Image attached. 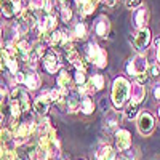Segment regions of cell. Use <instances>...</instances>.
<instances>
[{"label": "cell", "instance_id": "1", "mask_svg": "<svg viewBox=\"0 0 160 160\" xmlns=\"http://www.w3.org/2000/svg\"><path fill=\"white\" fill-rule=\"evenodd\" d=\"M130 98V83L125 77H117L112 85V104L115 109H122Z\"/></svg>", "mask_w": 160, "mask_h": 160}, {"label": "cell", "instance_id": "2", "mask_svg": "<svg viewBox=\"0 0 160 160\" xmlns=\"http://www.w3.org/2000/svg\"><path fill=\"white\" fill-rule=\"evenodd\" d=\"M87 59L91 61L96 68L102 69L108 64V53H106L96 42H90L87 47Z\"/></svg>", "mask_w": 160, "mask_h": 160}, {"label": "cell", "instance_id": "3", "mask_svg": "<svg viewBox=\"0 0 160 160\" xmlns=\"http://www.w3.org/2000/svg\"><path fill=\"white\" fill-rule=\"evenodd\" d=\"M148 64H149V61L146 59V56L141 55V53H138V55H135L133 58L128 59V62L125 66L127 74H130L133 77H136L138 74H144L146 69H148Z\"/></svg>", "mask_w": 160, "mask_h": 160}, {"label": "cell", "instance_id": "4", "mask_svg": "<svg viewBox=\"0 0 160 160\" xmlns=\"http://www.w3.org/2000/svg\"><path fill=\"white\" fill-rule=\"evenodd\" d=\"M35 127H37V125H35V122H32V120H26V122L19 123L16 133L13 135V141H15V144L19 146V144H22V142L28 141V138L35 131Z\"/></svg>", "mask_w": 160, "mask_h": 160}, {"label": "cell", "instance_id": "5", "mask_svg": "<svg viewBox=\"0 0 160 160\" xmlns=\"http://www.w3.org/2000/svg\"><path fill=\"white\" fill-rule=\"evenodd\" d=\"M151 38H152V35H151V31L148 28L139 29L136 32V35L133 37V45H135V50L142 55V53L148 50V47L151 43Z\"/></svg>", "mask_w": 160, "mask_h": 160}, {"label": "cell", "instance_id": "6", "mask_svg": "<svg viewBox=\"0 0 160 160\" xmlns=\"http://www.w3.org/2000/svg\"><path fill=\"white\" fill-rule=\"evenodd\" d=\"M43 68L48 74H55L59 66H61V61H59V55L55 51V50H47V53L43 55Z\"/></svg>", "mask_w": 160, "mask_h": 160}, {"label": "cell", "instance_id": "7", "mask_svg": "<svg viewBox=\"0 0 160 160\" xmlns=\"http://www.w3.org/2000/svg\"><path fill=\"white\" fill-rule=\"evenodd\" d=\"M154 125H155V118L151 112L148 111H142L138 117V130L141 135H149V133L154 130Z\"/></svg>", "mask_w": 160, "mask_h": 160}, {"label": "cell", "instance_id": "8", "mask_svg": "<svg viewBox=\"0 0 160 160\" xmlns=\"http://www.w3.org/2000/svg\"><path fill=\"white\" fill-rule=\"evenodd\" d=\"M115 148L122 152H125L131 148V133L128 130L122 128V130L115 131Z\"/></svg>", "mask_w": 160, "mask_h": 160}, {"label": "cell", "instance_id": "9", "mask_svg": "<svg viewBox=\"0 0 160 160\" xmlns=\"http://www.w3.org/2000/svg\"><path fill=\"white\" fill-rule=\"evenodd\" d=\"M37 26H38L40 35H47V34H50V32H53V31H56L58 19H56V16L53 15V13H47V16L40 21V22H37Z\"/></svg>", "mask_w": 160, "mask_h": 160}, {"label": "cell", "instance_id": "10", "mask_svg": "<svg viewBox=\"0 0 160 160\" xmlns=\"http://www.w3.org/2000/svg\"><path fill=\"white\" fill-rule=\"evenodd\" d=\"M149 10L146 5H141L139 8L135 10V13H133V22H135V26L139 29H144L148 28V21H149Z\"/></svg>", "mask_w": 160, "mask_h": 160}, {"label": "cell", "instance_id": "11", "mask_svg": "<svg viewBox=\"0 0 160 160\" xmlns=\"http://www.w3.org/2000/svg\"><path fill=\"white\" fill-rule=\"evenodd\" d=\"M19 21H21V26L24 29H32L37 26V16H35V11L32 8H24L22 13L19 15Z\"/></svg>", "mask_w": 160, "mask_h": 160}, {"label": "cell", "instance_id": "12", "mask_svg": "<svg viewBox=\"0 0 160 160\" xmlns=\"http://www.w3.org/2000/svg\"><path fill=\"white\" fill-rule=\"evenodd\" d=\"M95 34L98 35V37H108V34L111 32V21H109V18L108 16H104V15H101L98 19H96V22H95Z\"/></svg>", "mask_w": 160, "mask_h": 160}, {"label": "cell", "instance_id": "13", "mask_svg": "<svg viewBox=\"0 0 160 160\" xmlns=\"http://www.w3.org/2000/svg\"><path fill=\"white\" fill-rule=\"evenodd\" d=\"M50 104H51V99L48 96V93H43V95H40L35 102H34V108H35V112L38 115H45L50 109Z\"/></svg>", "mask_w": 160, "mask_h": 160}, {"label": "cell", "instance_id": "14", "mask_svg": "<svg viewBox=\"0 0 160 160\" xmlns=\"http://www.w3.org/2000/svg\"><path fill=\"white\" fill-rule=\"evenodd\" d=\"M68 61L74 66V68H77V71H85L87 69V61L77 50H72V51L68 53Z\"/></svg>", "mask_w": 160, "mask_h": 160}, {"label": "cell", "instance_id": "15", "mask_svg": "<svg viewBox=\"0 0 160 160\" xmlns=\"http://www.w3.org/2000/svg\"><path fill=\"white\" fill-rule=\"evenodd\" d=\"M130 98H131V102L135 104H139L146 99V88L139 83L130 87Z\"/></svg>", "mask_w": 160, "mask_h": 160}, {"label": "cell", "instance_id": "16", "mask_svg": "<svg viewBox=\"0 0 160 160\" xmlns=\"http://www.w3.org/2000/svg\"><path fill=\"white\" fill-rule=\"evenodd\" d=\"M24 85L29 90H37L40 87V77H38V74H35L34 69L24 74Z\"/></svg>", "mask_w": 160, "mask_h": 160}, {"label": "cell", "instance_id": "17", "mask_svg": "<svg viewBox=\"0 0 160 160\" xmlns=\"http://www.w3.org/2000/svg\"><path fill=\"white\" fill-rule=\"evenodd\" d=\"M0 13L7 19H11L16 15L15 13V0H0Z\"/></svg>", "mask_w": 160, "mask_h": 160}, {"label": "cell", "instance_id": "18", "mask_svg": "<svg viewBox=\"0 0 160 160\" xmlns=\"http://www.w3.org/2000/svg\"><path fill=\"white\" fill-rule=\"evenodd\" d=\"M115 151L111 148V146H101L96 152V160H115Z\"/></svg>", "mask_w": 160, "mask_h": 160}, {"label": "cell", "instance_id": "19", "mask_svg": "<svg viewBox=\"0 0 160 160\" xmlns=\"http://www.w3.org/2000/svg\"><path fill=\"white\" fill-rule=\"evenodd\" d=\"M98 2H99V0H83V3L78 7V8H80V13H82L83 16H88V15H91V13L96 10V7H98Z\"/></svg>", "mask_w": 160, "mask_h": 160}, {"label": "cell", "instance_id": "20", "mask_svg": "<svg viewBox=\"0 0 160 160\" xmlns=\"http://www.w3.org/2000/svg\"><path fill=\"white\" fill-rule=\"evenodd\" d=\"M72 35H74V38H77V40H83V38H87V35H88L87 26H85L83 22H77V24L74 26Z\"/></svg>", "mask_w": 160, "mask_h": 160}, {"label": "cell", "instance_id": "21", "mask_svg": "<svg viewBox=\"0 0 160 160\" xmlns=\"http://www.w3.org/2000/svg\"><path fill=\"white\" fill-rule=\"evenodd\" d=\"M71 85V75L68 74V71H61L58 75V87L61 90H69Z\"/></svg>", "mask_w": 160, "mask_h": 160}, {"label": "cell", "instance_id": "22", "mask_svg": "<svg viewBox=\"0 0 160 160\" xmlns=\"http://www.w3.org/2000/svg\"><path fill=\"white\" fill-rule=\"evenodd\" d=\"M90 83L95 87V90H102L104 88V85H106V78H104V75H101V74H96V75H93L91 77V80H90Z\"/></svg>", "mask_w": 160, "mask_h": 160}, {"label": "cell", "instance_id": "23", "mask_svg": "<svg viewBox=\"0 0 160 160\" xmlns=\"http://www.w3.org/2000/svg\"><path fill=\"white\" fill-rule=\"evenodd\" d=\"M80 111H82L83 114H91L93 111H95V102H93V99L90 98H85L82 102H80Z\"/></svg>", "mask_w": 160, "mask_h": 160}, {"label": "cell", "instance_id": "24", "mask_svg": "<svg viewBox=\"0 0 160 160\" xmlns=\"http://www.w3.org/2000/svg\"><path fill=\"white\" fill-rule=\"evenodd\" d=\"M61 18L64 22H69L72 19V10L69 7V3L66 2V3H61Z\"/></svg>", "mask_w": 160, "mask_h": 160}, {"label": "cell", "instance_id": "25", "mask_svg": "<svg viewBox=\"0 0 160 160\" xmlns=\"http://www.w3.org/2000/svg\"><path fill=\"white\" fill-rule=\"evenodd\" d=\"M18 102H19V106H21V111H22V112H29L31 102H29V96L26 95L24 91H21V95H19V98H18Z\"/></svg>", "mask_w": 160, "mask_h": 160}, {"label": "cell", "instance_id": "26", "mask_svg": "<svg viewBox=\"0 0 160 160\" xmlns=\"http://www.w3.org/2000/svg\"><path fill=\"white\" fill-rule=\"evenodd\" d=\"M118 120H120V114L117 115L115 112H109L108 117H106V125H108V128H115L118 125Z\"/></svg>", "mask_w": 160, "mask_h": 160}, {"label": "cell", "instance_id": "27", "mask_svg": "<svg viewBox=\"0 0 160 160\" xmlns=\"http://www.w3.org/2000/svg\"><path fill=\"white\" fill-rule=\"evenodd\" d=\"M13 139V131L10 128H0V144H7Z\"/></svg>", "mask_w": 160, "mask_h": 160}, {"label": "cell", "instance_id": "28", "mask_svg": "<svg viewBox=\"0 0 160 160\" xmlns=\"http://www.w3.org/2000/svg\"><path fill=\"white\" fill-rule=\"evenodd\" d=\"M136 115H138V104L130 102V104L127 106V109H125V117L130 118V120H133Z\"/></svg>", "mask_w": 160, "mask_h": 160}, {"label": "cell", "instance_id": "29", "mask_svg": "<svg viewBox=\"0 0 160 160\" xmlns=\"http://www.w3.org/2000/svg\"><path fill=\"white\" fill-rule=\"evenodd\" d=\"M68 109L71 111V112H75L77 109H80V99L75 96V95H72L71 98H68Z\"/></svg>", "mask_w": 160, "mask_h": 160}, {"label": "cell", "instance_id": "30", "mask_svg": "<svg viewBox=\"0 0 160 160\" xmlns=\"http://www.w3.org/2000/svg\"><path fill=\"white\" fill-rule=\"evenodd\" d=\"M48 0H29V8H32L34 11L37 10H45L47 8Z\"/></svg>", "mask_w": 160, "mask_h": 160}, {"label": "cell", "instance_id": "31", "mask_svg": "<svg viewBox=\"0 0 160 160\" xmlns=\"http://www.w3.org/2000/svg\"><path fill=\"white\" fill-rule=\"evenodd\" d=\"M146 74L151 75V77H157V75H160V68H158L155 62H149L148 64V69H146Z\"/></svg>", "mask_w": 160, "mask_h": 160}, {"label": "cell", "instance_id": "32", "mask_svg": "<svg viewBox=\"0 0 160 160\" xmlns=\"http://www.w3.org/2000/svg\"><path fill=\"white\" fill-rule=\"evenodd\" d=\"M21 114H22V111H21L19 102H18V101H13V102H11V117H13V118H19Z\"/></svg>", "mask_w": 160, "mask_h": 160}, {"label": "cell", "instance_id": "33", "mask_svg": "<svg viewBox=\"0 0 160 160\" xmlns=\"http://www.w3.org/2000/svg\"><path fill=\"white\" fill-rule=\"evenodd\" d=\"M75 83H77V87L85 85V83H87V75H85V71H77V72H75Z\"/></svg>", "mask_w": 160, "mask_h": 160}, {"label": "cell", "instance_id": "34", "mask_svg": "<svg viewBox=\"0 0 160 160\" xmlns=\"http://www.w3.org/2000/svg\"><path fill=\"white\" fill-rule=\"evenodd\" d=\"M128 10H136L141 7V0H123Z\"/></svg>", "mask_w": 160, "mask_h": 160}, {"label": "cell", "instance_id": "35", "mask_svg": "<svg viewBox=\"0 0 160 160\" xmlns=\"http://www.w3.org/2000/svg\"><path fill=\"white\" fill-rule=\"evenodd\" d=\"M135 78L138 80V83H139V85H144L146 82H148V78H149V75H148V74L144 72V74H138V75H136Z\"/></svg>", "mask_w": 160, "mask_h": 160}, {"label": "cell", "instance_id": "36", "mask_svg": "<svg viewBox=\"0 0 160 160\" xmlns=\"http://www.w3.org/2000/svg\"><path fill=\"white\" fill-rule=\"evenodd\" d=\"M5 101H7V90L0 87V108L5 104Z\"/></svg>", "mask_w": 160, "mask_h": 160}, {"label": "cell", "instance_id": "37", "mask_svg": "<svg viewBox=\"0 0 160 160\" xmlns=\"http://www.w3.org/2000/svg\"><path fill=\"white\" fill-rule=\"evenodd\" d=\"M15 82H18V83H24V72H21V71H18L15 75Z\"/></svg>", "mask_w": 160, "mask_h": 160}, {"label": "cell", "instance_id": "38", "mask_svg": "<svg viewBox=\"0 0 160 160\" xmlns=\"http://www.w3.org/2000/svg\"><path fill=\"white\" fill-rule=\"evenodd\" d=\"M152 93H154V98H155L157 101H160V83H155V85H154Z\"/></svg>", "mask_w": 160, "mask_h": 160}, {"label": "cell", "instance_id": "39", "mask_svg": "<svg viewBox=\"0 0 160 160\" xmlns=\"http://www.w3.org/2000/svg\"><path fill=\"white\" fill-rule=\"evenodd\" d=\"M154 45H155V48H160V37H158V38H155Z\"/></svg>", "mask_w": 160, "mask_h": 160}, {"label": "cell", "instance_id": "40", "mask_svg": "<svg viewBox=\"0 0 160 160\" xmlns=\"http://www.w3.org/2000/svg\"><path fill=\"white\" fill-rule=\"evenodd\" d=\"M2 123H3V112L0 111V125H2Z\"/></svg>", "mask_w": 160, "mask_h": 160}, {"label": "cell", "instance_id": "41", "mask_svg": "<svg viewBox=\"0 0 160 160\" xmlns=\"http://www.w3.org/2000/svg\"><path fill=\"white\" fill-rule=\"evenodd\" d=\"M75 3H77V7H80V5L83 3V0H75Z\"/></svg>", "mask_w": 160, "mask_h": 160}, {"label": "cell", "instance_id": "42", "mask_svg": "<svg viewBox=\"0 0 160 160\" xmlns=\"http://www.w3.org/2000/svg\"><path fill=\"white\" fill-rule=\"evenodd\" d=\"M157 59H158V64H160V48L157 50Z\"/></svg>", "mask_w": 160, "mask_h": 160}, {"label": "cell", "instance_id": "43", "mask_svg": "<svg viewBox=\"0 0 160 160\" xmlns=\"http://www.w3.org/2000/svg\"><path fill=\"white\" fill-rule=\"evenodd\" d=\"M58 2H59V3H66V2H68V0H58Z\"/></svg>", "mask_w": 160, "mask_h": 160}, {"label": "cell", "instance_id": "44", "mask_svg": "<svg viewBox=\"0 0 160 160\" xmlns=\"http://www.w3.org/2000/svg\"><path fill=\"white\" fill-rule=\"evenodd\" d=\"M0 40H2V29H0Z\"/></svg>", "mask_w": 160, "mask_h": 160}, {"label": "cell", "instance_id": "45", "mask_svg": "<svg viewBox=\"0 0 160 160\" xmlns=\"http://www.w3.org/2000/svg\"><path fill=\"white\" fill-rule=\"evenodd\" d=\"M158 117H160V108H158Z\"/></svg>", "mask_w": 160, "mask_h": 160}, {"label": "cell", "instance_id": "46", "mask_svg": "<svg viewBox=\"0 0 160 160\" xmlns=\"http://www.w3.org/2000/svg\"><path fill=\"white\" fill-rule=\"evenodd\" d=\"M18 160H24V158H19V157H18Z\"/></svg>", "mask_w": 160, "mask_h": 160}, {"label": "cell", "instance_id": "47", "mask_svg": "<svg viewBox=\"0 0 160 160\" xmlns=\"http://www.w3.org/2000/svg\"><path fill=\"white\" fill-rule=\"evenodd\" d=\"M122 160H127V158H125V157H123V158H122Z\"/></svg>", "mask_w": 160, "mask_h": 160}]
</instances>
